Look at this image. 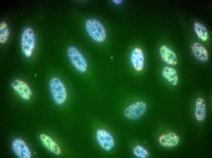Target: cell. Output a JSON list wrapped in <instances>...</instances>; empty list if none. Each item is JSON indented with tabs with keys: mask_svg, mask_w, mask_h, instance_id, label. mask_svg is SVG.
Wrapping results in <instances>:
<instances>
[{
	"mask_svg": "<svg viewBox=\"0 0 212 158\" xmlns=\"http://www.w3.org/2000/svg\"><path fill=\"white\" fill-rule=\"evenodd\" d=\"M130 59L133 69L138 72L141 71L144 65V58L143 52L139 47L134 48L130 54Z\"/></svg>",
	"mask_w": 212,
	"mask_h": 158,
	"instance_id": "9",
	"label": "cell"
},
{
	"mask_svg": "<svg viewBox=\"0 0 212 158\" xmlns=\"http://www.w3.org/2000/svg\"><path fill=\"white\" fill-rule=\"evenodd\" d=\"M49 88L52 99L56 105H61L65 101L67 96L66 88L58 77H53L49 81Z\"/></svg>",
	"mask_w": 212,
	"mask_h": 158,
	"instance_id": "2",
	"label": "cell"
},
{
	"mask_svg": "<svg viewBox=\"0 0 212 158\" xmlns=\"http://www.w3.org/2000/svg\"><path fill=\"white\" fill-rule=\"evenodd\" d=\"M159 53L162 60L165 63L171 66H175L178 63L177 56L175 52L165 45H161Z\"/></svg>",
	"mask_w": 212,
	"mask_h": 158,
	"instance_id": "10",
	"label": "cell"
},
{
	"mask_svg": "<svg viewBox=\"0 0 212 158\" xmlns=\"http://www.w3.org/2000/svg\"><path fill=\"white\" fill-rule=\"evenodd\" d=\"M11 147L14 153L18 158H30L31 157L30 149L24 141L20 138H16L12 140Z\"/></svg>",
	"mask_w": 212,
	"mask_h": 158,
	"instance_id": "8",
	"label": "cell"
},
{
	"mask_svg": "<svg viewBox=\"0 0 212 158\" xmlns=\"http://www.w3.org/2000/svg\"><path fill=\"white\" fill-rule=\"evenodd\" d=\"M39 138L42 145L49 152L57 156L61 154L59 146L50 136L41 133L39 135Z\"/></svg>",
	"mask_w": 212,
	"mask_h": 158,
	"instance_id": "12",
	"label": "cell"
},
{
	"mask_svg": "<svg viewBox=\"0 0 212 158\" xmlns=\"http://www.w3.org/2000/svg\"><path fill=\"white\" fill-rule=\"evenodd\" d=\"M114 3L117 5L120 4L122 2V0H113Z\"/></svg>",
	"mask_w": 212,
	"mask_h": 158,
	"instance_id": "19",
	"label": "cell"
},
{
	"mask_svg": "<svg viewBox=\"0 0 212 158\" xmlns=\"http://www.w3.org/2000/svg\"><path fill=\"white\" fill-rule=\"evenodd\" d=\"M194 115L195 119L198 122H202L206 118V104L204 99L202 97L198 98L196 101Z\"/></svg>",
	"mask_w": 212,
	"mask_h": 158,
	"instance_id": "14",
	"label": "cell"
},
{
	"mask_svg": "<svg viewBox=\"0 0 212 158\" xmlns=\"http://www.w3.org/2000/svg\"><path fill=\"white\" fill-rule=\"evenodd\" d=\"M35 45V37L33 29L30 27L25 28L20 36V46L23 54L26 58L31 57Z\"/></svg>",
	"mask_w": 212,
	"mask_h": 158,
	"instance_id": "3",
	"label": "cell"
},
{
	"mask_svg": "<svg viewBox=\"0 0 212 158\" xmlns=\"http://www.w3.org/2000/svg\"><path fill=\"white\" fill-rule=\"evenodd\" d=\"M147 108L145 102L138 101L128 106L124 110V115L127 119L136 120L140 118L145 113Z\"/></svg>",
	"mask_w": 212,
	"mask_h": 158,
	"instance_id": "5",
	"label": "cell"
},
{
	"mask_svg": "<svg viewBox=\"0 0 212 158\" xmlns=\"http://www.w3.org/2000/svg\"><path fill=\"white\" fill-rule=\"evenodd\" d=\"M192 53L195 57L203 63L207 62L209 59V53L206 47L200 43L195 42L190 46Z\"/></svg>",
	"mask_w": 212,
	"mask_h": 158,
	"instance_id": "13",
	"label": "cell"
},
{
	"mask_svg": "<svg viewBox=\"0 0 212 158\" xmlns=\"http://www.w3.org/2000/svg\"><path fill=\"white\" fill-rule=\"evenodd\" d=\"M95 136L97 143L104 150L108 151L114 147V139L107 131L103 129H98L96 132Z\"/></svg>",
	"mask_w": 212,
	"mask_h": 158,
	"instance_id": "6",
	"label": "cell"
},
{
	"mask_svg": "<svg viewBox=\"0 0 212 158\" xmlns=\"http://www.w3.org/2000/svg\"><path fill=\"white\" fill-rule=\"evenodd\" d=\"M161 74L164 78L171 85L174 86L178 84L179 81L178 76L174 68L166 66L162 69Z\"/></svg>",
	"mask_w": 212,
	"mask_h": 158,
	"instance_id": "15",
	"label": "cell"
},
{
	"mask_svg": "<svg viewBox=\"0 0 212 158\" xmlns=\"http://www.w3.org/2000/svg\"><path fill=\"white\" fill-rule=\"evenodd\" d=\"M158 141L161 146L166 148H171L178 145L180 142V138L176 133L171 132L160 136Z\"/></svg>",
	"mask_w": 212,
	"mask_h": 158,
	"instance_id": "11",
	"label": "cell"
},
{
	"mask_svg": "<svg viewBox=\"0 0 212 158\" xmlns=\"http://www.w3.org/2000/svg\"><path fill=\"white\" fill-rule=\"evenodd\" d=\"M85 27L88 35L95 42L100 43L105 40L107 36L105 29L98 19L94 18L88 19L85 21Z\"/></svg>",
	"mask_w": 212,
	"mask_h": 158,
	"instance_id": "1",
	"label": "cell"
},
{
	"mask_svg": "<svg viewBox=\"0 0 212 158\" xmlns=\"http://www.w3.org/2000/svg\"><path fill=\"white\" fill-rule=\"evenodd\" d=\"M9 30L6 22L2 21L0 23V43L1 44L5 43L8 40L9 36Z\"/></svg>",
	"mask_w": 212,
	"mask_h": 158,
	"instance_id": "17",
	"label": "cell"
},
{
	"mask_svg": "<svg viewBox=\"0 0 212 158\" xmlns=\"http://www.w3.org/2000/svg\"><path fill=\"white\" fill-rule=\"evenodd\" d=\"M10 86L13 90L22 99L28 101L31 98L32 92L29 85L19 79H15L11 83Z\"/></svg>",
	"mask_w": 212,
	"mask_h": 158,
	"instance_id": "7",
	"label": "cell"
},
{
	"mask_svg": "<svg viewBox=\"0 0 212 158\" xmlns=\"http://www.w3.org/2000/svg\"><path fill=\"white\" fill-rule=\"evenodd\" d=\"M132 152L134 155L138 158H147L149 155L148 151L143 147L140 145H137L134 147Z\"/></svg>",
	"mask_w": 212,
	"mask_h": 158,
	"instance_id": "18",
	"label": "cell"
},
{
	"mask_svg": "<svg viewBox=\"0 0 212 158\" xmlns=\"http://www.w3.org/2000/svg\"><path fill=\"white\" fill-rule=\"evenodd\" d=\"M67 55L70 63L78 72H85L87 68V63L85 57L76 47L71 46L67 49Z\"/></svg>",
	"mask_w": 212,
	"mask_h": 158,
	"instance_id": "4",
	"label": "cell"
},
{
	"mask_svg": "<svg viewBox=\"0 0 212 158\" xmlns=\"http://www.w3.org/2000/svg\"><path fill=\"white\" fill-rule=\"evenodd\" d=\"M193 29L196 34L200 40L204 41L208 40L209 37L208 31L202 24L198 22H194Z\"/></svg>",
	"mask_w": 212,
	"mask_h": 158,
	"instance_id": "16",
	"label": "cell"
}]
</instances>
